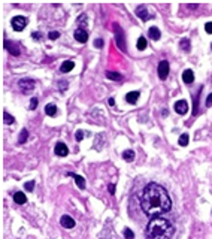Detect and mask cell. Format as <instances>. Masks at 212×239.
Returning <instances> with one entry per match:
<instances>
[{"label":"cell","instance_id":"cell-1","mask_svg":"<svg viewBox=\"0 0 212 239\" xmlns=\"http://www.w3.org/2000/svg\"><path fill=\"white\" fill-rule=\"evenodd\" d=\"M141 208L148 217H155L170 211L172 200L161 185L149 182L141 194Z\"/></svg>","mask_w":212,"mask_h":239},{"label":"cell","instance_id":"cell-2","mask_svg":"<svg viewBox=\"0 0 212 239\" xmlns=\"http://www.w3.org/2000/svg\"><path fill=\"white\" fill-rule=\"evenodd\" d=\"M175 233L173 224L163 217H154L145 230L146 239H172Z\"/></svg>","mask_w":212,"mask_h":239},{"label":"cell","instance_id":"cell-3","mask_svg":"<svg viewBox=\"0 0 212 239\" xmlns=\"http://www.w3.org/2000/svg\"><path fill=\"white\" fill-rule=\"evenodd\" d=\"M18 87H20L21 93H24V94H28V93H31V90L34 88V81H33V79H28V78L20 79V82H18Z\"/></svg>","mask_w":212,"mask_h":239},{"label":"cell","instance_id":"cell-4","mask_svg":"<svg viewBox=\"0 0 212 239\" xmlns=\"http://www.w3.org/2000/svg\"><path fill=\"white\" fill-rule=\"evenodd\" d=\"M11 24H12V28H14L15 31H23L24 28H25V25H27V18H25V17H20V15H18V17H14Z\"/></svg>","mask_w":212,"mask_h":239},{"label":"cell","instance_id":"cell-5","mask_svg":"<svg viewBox=\"0 0 212 239\" xmlns=\"http://www.w3.org/2000/svg\"><path fill=\"white\" fill-rule=\"evenodd\" d=\"M114 30L117 31L115 39H117L118 48H119L121 51H126V44H124V31H122V28H121L118 24H114Z\"/></svg>","mask_w":212,"mask_h":239},{"label":"cell","instance_id":"cell-6","mask_svg":"<svg viewBox=\"0 0 212 239\" xmlns=\"http://www.w3.org/2000/svg\"><path fill=\"white\" fill-rule=\"evenodd\" d=\"M5 49L6 51H9L12 55H20V52H21V49H20V45L18 44H15V42H11V41H6L5 42Z\"/></svg>","mask_w":212,"mask_h":239},{"label":"cell","instance_id":"cell-7","mask_svg":"<svg viewBox=\"0 0 212 239\" xmlns=\"http://www.w3.org/2000/svg\"><path fill=\"white\" fill-rule=\"evenodd\" d=\"M169 75V63L166 60H161L158 63V78L160 79H166Z\"/></svg>","mask_w":212,"mask_h":239},{"label":"cell","instance_id":"cell-8","mask_svg":"<svg viewBox=\"0 0 212 239\" xmlns=\"http://www.w3.org/2000/svg\"><path fill=\"white\" fill-rule=\"evenodd\" d=\"M175 111H176L179 115L187 114V111H188V103H187L185 100H178V102L175 103Z\"/></svg>","mask_w":212,"mask_h":239},{"label":"cell","instance_id":"cell-9","mask_svg":"<svg viewBox=\"0 0 212 239\" xmlns=\"http://www.w3.org/2000/svg\"><path fill=\"white\" fill-rule=\"evenodd\" d=\"M60 224L64 227V229H73L75 227V220L69 217V215H63L60 218Z\"/></svg>","mask_w":212,"mask_h":239},{"label":"cell","instance_id":"cell-10","mask_svg":"<svg viewBox=\"0 0 212 239\" xmlns=\"http://www.w3.org/2000/svg\"><path fill=\"white\" fill-rule=\"evenodd\" d=\"M67 154H69L67 146L63 142H57V145H55V156H58V157H66Z\"/></svg>","mask_w":212,"mask_h":239},{"label":"cell","instance_id":"cell-11","mask_svg":"<svg viewBox=\"0 0 212 239\" xmlns=\"http://www.w3.org/2000/svg\"><path fill=\"white\" fill-rule=\"evenodd\" d=\"M75 39L79 42V44H85L88 41V33L84 30V28H79L75 31Z\"/></svg>","mask_w":212,"mask_h":239},{"label":"cell","instance_id":"cell-12","mask_svg":"<svg viewBox=\"0 0 212 239\" xmlns=\"http://www.w3.org/2000/svg\"><path fill=\"white\" fill-rule=\"evenodd\" d=\"M136 14H138V17H141L142 18V21H148V20L151 18V14L146 11L145 6H139V8L136 9Z\"/></svg>","mask_w":212,"mask_h":239},{"label":"cell","instance_id":"cell-13","mask_svg":"<svg viewBox=\"0 0 212 239\" xmlns=\"http://www.w3.org/2000/svg\"><path fill=\"white\" fill-rule=\"evenodd\" d=\"M182 81L185 82V84H193V81H194V73L191 69H187V70L182 72Z\"/></svg>","mask_w":212,"mask_h":239},{"label":"cell","instance_id":"cell-14","mask_svg":"<svg viewBox=\"0 0 212 239\" xmlns=\"http://www.w3.org/2000/svg\"><path fill=\"white\" fill-rule=\"evenodd\" d=\"M138 99H139V91H130V93L126 94V100L130 105H135L138 102Z\"/></svg>","mask_w":212,"mask_h":239},{"label":"cell","instance_id":"cell-15","mask_svg":"<svg viewBox=\"0 0 212 239\" xmlns=\"http://www.w3.org/2000/svg\"><path fill=\"white\" fill-rule=\"evenodd\" d=\"M14 202L18 203V205H24L27 202V197H25V194H24L23 191H17L14 194Z\"/></svg>","mask_w":212,"mask_h":239},{"label":"cell","instance_id":"cell-16","mask_svg":"<svg viewBox=\"0 0 212 239\" xmlns=\"http://www.w3.org/2000/svg\"><path fill=\"white\" fill-rule=\"evenodd\" d=\"M73 67H75V63H73L72 60H66V61L60 66V72H61V73H67V72H70Z\"/></svg>","mask_w":212,"mask_h":239},{"label":"cell","instance_id":"cell-17","mask_svg":"<svg viewBox=\"0 0 212 239\" xmlns=\"http://www.w3.org/2000/svg\"><path fill=\"white\" fill-rule=\"evenodd\" d=\"M67 176H73V178H75V182H76V185H78L79 188H85V181H84V178H82V176L75 175L73 172H69V173H67Z\"/></svg>","mask_w":212,"mask_h":239},{"label":"cell","instance_id":"cell-18","mask_svg":"<svg viewBox=\"0 0 212 239\" xmlns=\"http://www.w3.org/2000/svg\"><path fill=\"white\" fill-rule=\"evenodd\" d=\"M148 34H149V38H151L152 41H158L160 36H161V33H160V30H158L157 27H151V28L148 30Z\"/></svg>","mask_w":212,"mask_h":239},{"label":"cell","instance_id":"cell-19","mask_svg":"<svg viewBox=\"0 0 212 239\" xmlns=\"http://www.w3.org/2000/svg\"><path fill=\"white\" fill-rule=\"evenodd\" d=\"M45 112H47V115H49V117H55V114H57V106L52 105V103H48L47 106H45Z\"/></svg>","mask_w":212,"mask_h":239},{"label":"cell","instance_id":"cell-20","mask_svg":"<svg viewBox=\"0 0 212 239\" xmlns=\"http://www.w3.org/2000/svg\"><path fill=\"white\" fill-rule=\"evenodd\" d=\"M122 159H124L126 162H133V160H135V151H132V149L124 151V152H122Z\"/></svg>","mask_w":212,"mask_h":239},{"label":"cell","instance_id":"cell-21","mask_svg":"<svg viewBox=\"0 0 212 239\" xmlns=\"http://www.w3.org/2000/svg\"><path fill=\"white\" fill-rule=\"evenodd\" d=\"M106 76L109 78V79H114V81H122V76L117 73V72H106Z\"/></svg>","mask_w":212,"mask_h":239},{"label":"cell","instance_id":"cell-22","mask_svg":"<svg viewBox=\"0 0 212 239\" xmlns=\"http://www.w3.org/2000/svg\"><path fill=\"white\" fill-rule=\"evenodd\" d=\"M27 138H28V132H27V129H23L21 135H20V139H18V143H25Z\"/></svg>","mask_w":212,"mask_h":239},{"label":"cell","instance_id":"cell-23","mask_svg":"<svg viewBox=\"0 0 212 239\" xmlns=\"http://www.w3.org/2000/svg\"><path fill=\"white\" fill-rule=\"evenodd\" d=\"M146 48V39L143 38V36H141L139 39H138V49L139 51H143Z\"/></svg>","mask_w":212,"mask_h":239},{"label":"cell","instance_id":"cell-24","mask_svg":"<svg viewBox=\"0 0 212 239\" xmlns=\"http://www.w3.org/2000/svg\"><path fill=\"white\" fill-rule=\"evenodd\" d=\"M178 143H179L181 146H185V145L188 143V135H187V133H182V135L179 136V141H178Z\"/></svg>","mask_w":212,"mask_h":239},{"label":"cell","instance_id":"cell-25","mask_svg":"<svg viewBox=\"0 0 212 239\" xmlns=\"http://www.w3.org/2000/svg\"><path fill=\"white\" fill-rule=\"evenodd\" d=\"M3 120H5V123H6V124H14V121H15V118H14L12 115H9L8 112H5V114H3Z\"/></svg>","mask_w":212,"mask_h":239},{"label":"cell","instance_id":"cell-26","mask_svg":"<svg viewBox=\"0 0 212 239\" xmlns=\"http://www.w3.org/2000/svg\"><path fill=\"white\" fill-rule=\"evenodd\" d=\"M122 233H124V236H126V239H135V233H133V232H132V230H130L129 227H126Z\"/></svg>","mask_w":212,"mask_h":239},{"label":"cell","instance_id":"cell-27","mask_svg":"<svg viewBox=\"0 0 212 239\" xmlns=\"http://www.w3.org/2000/svg\"><path fill=\"white\" fill-rule=\"evenodd\" d=\"M179 45H181V48H182L184 51H187V52L190 51V41H188V39H182Z\"/></svg>","mask_w":212,"mask_h":239},{"label":"cell","instance_id":"cell-28","mask_svg":"<svg viewBox=\"0 0 212 239\" xmlns=\"http://www.w3.org/2000/svg\"><path fill=\"white\" fill-rule=\"evenodd\" d=\"M24 188L27 191H31L33 188H34V181H28V182H25L24 184Z\"/></svg>","mask_w":212,"mask_h":239},{"label":"cell","instance_id":"cell-29","mask_svg":"<svg viewBox=\"0 0 212 239\" xmlns=\"http://www.w3.org/2000/svg\"><path fill=\"white\" fill-rule=\"evenodd\" d=\"M48 38H49L51 41H55V39H58V38H60V33H58V31H49Z\"/></svg>","mask_w":212,"mask_h":239},{"label":"cell","instance_id":"cell-30","mask_svg":"<svg viewBox=\"0 0 212 239\" xmlns=\"http://www.w3.org/2000/svg\"><path fill=\"white\" fill-rule=\"evenodd\" d=\"M75 139L79 142V141H82L84 139V133H82V130H78L76 133H75Z\"/></svg>","mask_w":212,"mask_h":239},{"label":"cell","instance_id":"cell-31","mask_svg":"<svg viewBox=\"0 0 212 239\" xmlns=\"http://www.w3.org/2000/svg\"><path fill=\"white\" fill-rule=\"evenodd\" d=\"M36 106H38V99L33 97L31 102H30V109H36Z\"/></svg>","mask_w":212,"mask_h":239},{"label":"cell","instance_id":"cell-32","mask_svg":"<svg viewBox=\"0 0 212 239\" xmlns=\"http://www.w3.org/2000/svg\"><path fill=\"white\" fill-rule=\"evenodd\" d=\"M87 18H85V15H81V18H78V24H81L82 27L84 25H87V21H85Z\"/></svg>","mask_w":212,"mask_h":239},{"label":"cell","instance_id":"cell-33","mask_svg":"<svg viewBox=\"0 0 212 239\" xmlns=\"http://www.w3.org/2000/svg\"><path fill=\"white\" fill-rule=\"evenodd\" d=\"M94 47L96 48H102V47H103V39H96V41H94Z\"/></svg>","mask_w":212,"mask_h":239},{"label":"cell","instance_id":"cell-34","mask_svg":"<svg viewBox=\"0 0 212 239\" xmlns=\"http://www.w3.org/2000/svg\"><path fill=\"white\" fill-rule=\"evenodd\" d=\"M205 30H206V33H211V34H212V23H206V24H205Z\"/></svg>","mask_w":212,"mask_h":239},{"label":"cell","instance_id":"cell-35","mask_svg":"<svg viewBox=\"0 0 212 239\" xmlns=\"http://www.w3.org/2000/svg\"><path fill=\"white\" fill-rule=\"evenodd\" d=\"M31 36H33V39H34V41H41V33H39V31L31 33Z\"/></svg>","mask_w":212,"mask_h":239},{"label":"cell","instance_id":"cell-36","mask_svg":"<svg viewBox=\"0 0 212 239\" xmlns=\"http://www.w3.org/2000/svg\"><path fill=\"white\" fill-rule=\"evenodd\" d=\"M108 190H109L111 194H114V193H115V185H114V184H109V185H108Z\"/></svg>","mask_w":212,"mask_h":239},{"label":"cell","instance_id":"cell-37","mask_svg":"<svg viewBox=\"0 0 212 239\" xmlns=\"http://www.w3.org/2000/svg\"><path fill=\"white\" fill-rule=\"evenodd\" d=\"M212 105V94L208 96V99H206V106H211Z\"/></svg>","mask_w":212,"mask_h":239},{"label":"cell","instance_id":"cell-38","mask_svg":"<svg viewBox=\"0 0 212 239\" xmlns=\"http://www.w3.org/2000/svg\"><path fill=\"white\" fill-rule=\"evenodd\" d=\"M64 87H66V82H64V81H60V90H61V91L64 90Z\"/></svg>","mask_w":212,"mask_h":239},{"label":"cell","instance_id":"cell-39","mask_svg":"<svg viewBox=\"0 0 212 239\" xmlns=\"http://www.w3.org/2000/svg\"><path fill=\"white\" fill-rule=\"evenodd\" d=\"M109 105H111V106H114V105H115V100H114V99H112V97H111V99H109Z\"/></svg>","mask_w":212,"mask_h":239},{"label":"cell","instance_id":"cell-40","mask_svg":"<svg viewBox=\"0 0 212 239\" xmlns=\"http://www.w3.org/2000/svg\"><path fill=\"white\" fill-rule=\"evenodd\" d=\"M188 8H191V9H196V8H197V5H188Z\"/></svg>","mask_w":212,"mask_h":239},{"label":"cell","instance_id":"cell-41","mask_svg":"<svg viewBox=\"0 0 212 239\" xmlns=\"http://www.w3.org/2000/svg\"><path fill=\"white\" fill-rule=\"evenodd\" d=\"M211 49H212V44H211Z\"/></svg>","mask_w":212,"mask_h":239}]
</instances>
